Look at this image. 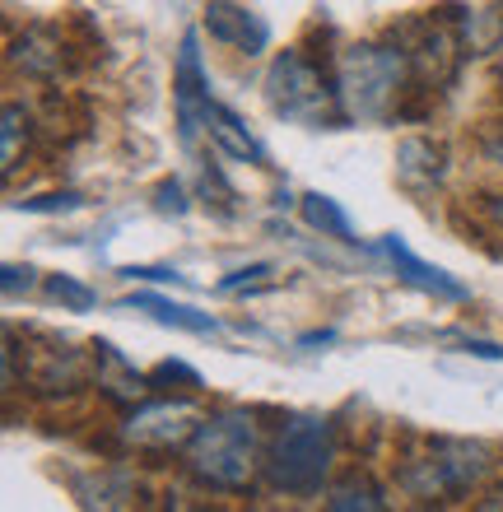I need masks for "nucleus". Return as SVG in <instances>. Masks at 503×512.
I'll list each match as a JSON object with an SVG mask.
<instances>
[{
	"mask_svg": "<svg viewBox=\"0 0 503 512\" xmlns=\"http://www.w3.org/2000/svg\"><path fill=\"white\" fill-rule=\"evenodd\" d=\"M187 466L215 489H243L257 471V429L247 415L201 419L187 438Z\"/></svg>",
	"mask_w": 503,
	"mask_h": 512,
	"instance_id": "nucleus-1",
	"label": "nucleus"
},
{
	"mask_svg": "<svg viewBox=\"0 0 503 512\" xmlns=\"http://www.w3.org/2000/svg\"><path fill=\"white\" fill-rule=\"evenodd\" d=\"M266 98H271V108L289 122H303V126H331L340 122V89H331L327 75L313 66V61H303L299 52H280L271 61V75H266Z\"/></svg>",
	"mask_w": 503,
	"mask_h": 512,
	"instance_id": "nucleus-2",
	"label": "nucleus"
},
{
	"mask_svg": "<svg viewBox=\"0 0 503 512\" xmlns=\"http://www.w3.org/2000/svg\"><path fill=\"white\" fill-rule=\"evenodd\" d=\"M331 457H336V443H331L327 419H289L275 438L271 480L289 494H313L327 480Z\"/></svg>",
	"mask_w": 503,
	"mask_h": 512,
	"instance_id": "nucleus-3",
	"label": "nucleus"
},
{
	"mask_svg": "<svg viewBox=\"0 0 503 512\" xmlns=\"http://www.w3.org/2000/svg\"><path fill=\"white\" fill-rule=\"evenodd\" d=\"M401 75H406V56L387 52V47H350L345 61H340V103L354 117H382L387 103L401 89Z\"/></svg>",
	"mask_w": 503,
	"mask_h": 512,
	"instance_id": "nucleus-4",
	"label": "nucleus"
},
{
	"mask_svg": "<svg viewBox=\"0 0 503 512\" xmlns=\"http://www.w3.org/2000/svg\"><path fill=\"white\" fill-rule=\"evenodd\" d=\"M490 471V457L471 443H438L434 457L410 461L406 466V489L420 499H448L457 489L476 485L480 475Z\"/></svg>",
	"mask_w": 503,
	"mask_h": 512,
	"instance_id": "nucleus-5",
	"label": "nucleus"
},
{
	"mask_svg": "<svg viewBox=\"0 0 503 512\" xmlns=\"http://www.w3.org/2000/svg\"><path fill=\"white\" fill-rule=\"evenodd\" d=\"M196 424L201 419L187 401H154L126 419V438L136 447H182L196 433Z\"/></svg>",
	"mask_w": 503,
	"mask_h": 512,
	"instance_id": "nucleus-6",
	"label": "nucleus"
},
{
	"mask_svg": "<svg viewBox=\"0 0 503 512\" xmlns=\"http://www.w3.org/2000/svg\"><path fill=\"white\" fill-rule=\"evenodd\" d=\"M173 98H177V126H182V140H196L205 131V112H210V89H205V70H201V52H196V33L182 38V52H177V80H173Z\"/></svg>",
	"mask_w": 503,
	"mask_h": 512,
	"instance_id": "nucleus-7",
	"label": "nucleus"
},
{
	"mask_svg": "<svg viewBox=\"0 0 503 512\" xmlns=\"http://www.w3.org/2000/svg\"><path fill=\"white\" fill-rule=\"evenodd\" d=\"M205 28H210L215 42H229V47H238V52H247V56L266 52V42H271L266 19L243 10V5H229V0H210V5H205Z\"/></svg>",
	"mask_w": 503,
	"mask_h": 512,
	"instance_id": "nucleus-8",
	"label": "nucleus"
},
{
	"mask_svg": "<svg viewBox=\"0 0 503 512\" xmlns=\"http://www.w3.org/2000/svg\"><path fill=\"white\" fill-rule=\"evenodd\" d=\"M382 252L392 256V266H396V275L406 284H415V289H424V294H438V298H452V303H462V298H471L466 294V284H457L448 275V270H438V266H429V261H420V256L410 252L401 238H382Z\"/></svg>",
	"mask_w": 503,
	"mask_h": 512,
	"instance_id": "nucleus-9",
	"label": "nucleus"
},
{
	"mask_svg": "<svg viewBox=\"0 0 503 512\" xmlns=\"http://www.w3.org/2000/svg\"><path fill=\"white\" fill-rule=\"evenodd\" d=\"M94 350H98V387L108 391V396H117V401H140L145 387H150V378L136 373V364H131L117 345H108V340H98Z\"/></svg>",
	"mask_w": 503,
	"mask_h": 512,
	"instance_id": "nucleus-10",
	"label": "nucleus"
},
{
	"mask_svg": "<svg viewBox=\"0 0 503 512\" xmlns=\"http://www.w3.org/2000/svg\"><path fill=\"white\" fill-rule=\"evenodd\" d=\"M205 131H210V140H215L224 154H233V159H247V163H266V149L257 145V135L247 131L238 117H233L224 103H210V112H205Z\"/></svg>",
	"mask_w": 503,
	"mask_h": 512,
	"instance_id": "nucleus-11",
	"label": "nucleus"
},
{
	"mask_svg": "<svg viewBox=\"0 0 503 512\" xmlns=\"http://www.w3.org/2000/svg\"><path fill=\"white\" fill-rule=\"evenodd\" d=\"M126 303H131V308L154 312V317H159V322H168V326L196 331V336L215 331V317H210V312H196V308H187V303H168V298H159V294H131Z\"/></svg>",
	"mask_w": 503,
	"mask_h": 512,
	"instance_id": "nucleus-12",
	"label": "nucleus"
},
{
	"mask_svg": "<svg viewBox=\"0 0 503 512\" xmlns=\"http://www.w3.org/2000/svg\"><path fill=\"white\" fill-rule=\"evenodd\" d=\"M303 219H308L317 233L336 238V243H359L350 229V215H345L331 196H322V191H308V196H303Z\"/></svg>",
	"mask_w": 503,
	"mask_h": 512,
	"instance_id": "nucleus-13",
	"label": "nucleus"
},
{
	"mask_svg": "<svg viewBox=\"0 0 503 512\" xmlns=\"http://www.w3.org/2000/svg\"><path fill=\"white\" fill-rule=\"evenodd\" d=\"M28 117L19 103H5V117H0V135H5V145H0V168L14 173V163H19V135H24Z\"/></svg>",
	"mask_w": 503,
	"mask_h": 512,
	"instance_id": "nucleus-14",
	"label": "nucleus"
},
{
	"mask_svg": "<svg viewBox=\"0 0 503 512\" xmlns=\"http://www.w3.org/2000/svg\"><path fill=\"white\" fill-rule=\"evenodd\" d=\"M47 294L56 298V303H66V308H75V312H89L94 308V289L89 284H80V280H70V275H52L47 280Z\"/></svg>",
	"mask_w": 503,
	"mask_h": 512,
	"instance_id": "nucleus-15",
	"label": "nucleus"
},
{
	"mask_svg": "<svg viewBox=\"0 0 503 512\" xmlns=\"http://www.w3.org/2000/svg\"><path fill=\"white\" fill-rule=\"evenodd\" d=\"M327 508L331 512H350V508H368V512H378V508H387V503H382V494L378 489H354V485H345V489H336V494H331L327 499Z\"/></svg>",
	"mask_w": 503,
	"mask_h": 512,
	"instance_id": "nucleus-16",
	"label": "nucleus"
},
{
	"mask_svg": "<svg viewBox=\"0 0 503 512\" xmlns=\"http://www.w3.org/2000/svg\"><path fill=\"white\" fill-rule=\"evenodd\" d=\"M150 382H187V387H201V378H196V373H191L187 364H173V359H168V364H159L150 373Z\"/></svg>",
	"mask_w": 503,
	"mask_h": 512,
	"instance_id": "nucleus-17",
	"label": "nucleus"
},
{
	"mask_svg": "<svg viewBox=\"0 0 503 512\" xmlns=\"http://www.w3.org/2000/svg\"><path fill=\"white\" fill-rule=\"evenodd\" d=\"M24 210H75L80 205V196L75 191H61V196H38V201H19Z\"/></svg>",
	"mask_w": 503,
	"mask_h": 512,
	"instance_id": "nucleus-18",
	"label": "nucleus"
},
{
	"mask_svg": "<svg viewBox=\"0 0 503 512\" xmlns=\"http://www.w3.org/2000/svg\"><path fill=\"white\" fill-rule=\"evenodd\" d=\"M261 275H271V266H252V270H238L233 280H224V284H219V294H238L243 284H257Z\"/></svg>",
	"mask_w": 503,
	"mask_h": 512,
	"instance_id": "nucleus-19",
	"label": "nucleus"
},
{
	"mask_svg": "<svg viewBox=\"0 0 503 512\" xmlns=\"http://www.w3.org/2000/svg\"><path fill=\"white\" fill-rule=\"evenodd\" d=\"M159 210H173V215H182V210H187V201H182L177 182H164V187H159Z\"/></svg>",
	"mask_w": 503,
	"mask_h": 512,
	"instance_id": "nucleus-20",
	"label": "nucleus"
},
{
	"mask_svg": "<svg viewBox=\"0 0 503 512\" xmlns=\"http://www.w3.org/2000/svg\"><path fill=\"white\" fill-rule=\"evenodd\" d=\"M126 275H131V280H154V284H164V280H177L173 270H150V266H131V270H126Z\"/></svg>",
	"mask_w": 503,
	"mask_h": 512,
	"instance_id": "nucleus-21",
	"label": "nucleus"
},
{
	"mask_svg": "<svg viewBox=\"0 0 503 512\" xmlns=\"http://www.w3.org/2000/svg\"><path fill=\"white\" fill-rule=\"evenodd\" d=\"M28 275H33V270H19V266H5V294H14V289H19V284H24L28 289Z\"/></svg>",
	"mask_w": 503,
	"mask_h": 512,
	"instance_id": "nucleus-22",
	"label": "nucleus"
},
{
	"mask_svg": "<svg viewBox=\"0 0 503 512\" xmlns=\"http://www.w3.org/2000/svg\"><path fill=\"white\" fill-rule=\"evenodd\" d=\"M499 215H503V201H499Z\"/></svg>",
	"mask_w": 503,
	"mask_h": 512,
	"instance_id": "nucleus-23",
	"label": "nucleus"
}]
</instances>
